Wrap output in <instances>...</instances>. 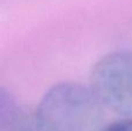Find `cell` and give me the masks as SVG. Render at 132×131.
Instances as JSON below:
<instances>
[{"label": "cell", "instance_id": "cell-1", "mask_svg": "<svg viewBox=\"0 0 132 131\" xmlns=\"http://www.w3.org/2000/svg\"><path fill=\"white\" fill-rule=\"evenodd\" d=\"M45 131H102L104 106L90 87L77 83L52 86L35 111Z\"/></svg>", "mask_w": 132, "mask_h": 131}, {"label": "cell", "instance_id": "cell-2", "mask_svg": "<svg viewBox=\"0 0 132 131\" xmlns=\"http://www.w3.org/2000/svg\"><path fill=\"white\" fill-rule=\"evenodd\" d=\"M90 88L105 108L132 117V51L102 57L90 72Z\"/></svg>", "mask_w": 132, "mask_h": 131}, {"label": "cell", "instance_id": "cell-3", "mask_svg": "<svg viewBox=\"0 0 132 131\" xmlns=\"http://www.w3.org/2000/svg\"><path fill=\"white\" fill-rule=\"evenodd\" d=\"M1 115V131H45L36 113L9 107L8 113L2 111Z\"/></svg>", "mask_w": 132, "mask_h": 131}, {"label": "cell", "instance_id": "cell-4", "mask_svg": "<svg viewBox=\"0 0 132 131\" xmlns=\"http://www.w3.org/2000/svg\"><path fill=\"white\" fill-rule=\"evenodd\" d=\"M102 131H132V117H125L104 125Z\"/></svg>", "mask_w": 132, "mask_h": 131}]
</instances>
